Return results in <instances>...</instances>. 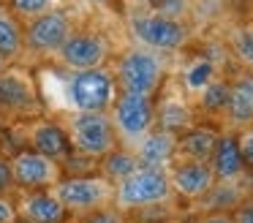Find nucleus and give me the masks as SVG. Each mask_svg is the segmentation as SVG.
Masks as SVG:
<instances>
[{"mask_svg":"<svg viewBox=\"0 0 253 223\" xmlns=\"http://www.w3.org/2000/svg\"><path fill=\"white\" fill-rule=\"evenodd\" d=\"M33 150L46 155L49 161H66L71 155V139L55 123H41L33 128Z\"/></svg>","mask_w":253,"mask_h":223,"instance_id":"nucleus-16","label":"nucleus"},{"mask_svg":"<svg viewBox=\"0 0 253 223\" xmlns=\"http://www.w3.org/2000/svg\"><path fill=\"white\" fill-rule=\"evenodd\" d=\"M153 11H158V14L164 16H171V19H182V16L188 14V5H191V0H153Z\"/></svg>","mask_w":253,"mask_h":223,"instance_id":"nucleus-27","label":"nucleus"},{"mask_svg":"<svg viewBox=\"0 0 253 223\" xmlns=\"http://www.w3.org/2000/svg\"><path fill=\"white\" fill-rule=\"evenodd\" d=\"M3 60H6V57H3V54H0V68H3Z\"/></svg>","mask_w":253,"mask_h":223,"instance_id":"nucleus-35","label":"nucleus"},{"mask_svg":"<svg viewBox=\"0 0 253 223\" xmlns=\"http://www.w3.org/2000/svg\"><path fill=\"white\" fill-rule=\"evenodd\" d=\"M66 212L68 210L55 193H33L22 204V215L28 218V223H63Z\"/></svg>","mask_w":253,"mask_h":223,"instance_id":"nucleus-17","label":"nucleus"},{"mask_svg":"<svg viewBox=\"0 0 253 223\" xmlns=\"http://www.w3.org/2000/svg\"><path fill=\"white\" fill-rule=\"evenodd\" d=\"M71 141L79 155L104 158L106 152L115 150L117 141L112 117H106L104 112H79L71 123Z\"/></svg>","mask_w":253,"mask_h":223,"instance_id":"nucleus-6","label":"nucleus"},{"mask_svg":"<svg viewBox=\"0 0 253 223\" xmlns=\"http://www.w3.org/2000/svg\"><path fill=\"white\" fill-rule=\"evenodd\" d=\"M237 141H240V152H242L245 166H253V125H248V128L237 136Z\"/></svg>","mask_w":253,"mask_h":223,"instance_id":"nucleus-28","label":"nucleus"},{"mask_svg":"<svg viewBox=\"0 0 253 223\" xmlns=\"http://www.w3.org/2000/svg\"><path fill=\"white\" fill-rule=\"evenodd\" d=\"M25 46V30L19 27L17 16L11 11H0V54L14 57Z\"/></svg>","mask_w":253,"mask_h":223,"instance_id":"nucleus-20","label":"nucleus"},{"mask_svg":"<svg viewBox=\"0 0 253 223\" xmlns=\"http://www.w3.org/2000/svg\"><path fill=\"white\" fill-rule=\"evenodd\" d=\"M234 223H253V201H248V204L237 207Z\"/></svg>","mask_w":253,"mask_h":223,"instance_id":"nucleus-31","label":"nucleus"},{"mask_svg":"<svg viewBox=\"0 0 253 223\" xmlns=\"http://www.w3.org/2000/svg\"><path fill=\"white\" fill-rule=\"evenodd\" d=\"M106 54H109L106 38L98 36V33H90V30L71 33L68 41L63 44V49H60L63 63H66L68 68H74V71L98 68V65L106 60Z\"/></svg>","mask_w":253,"mask_h":223,"instance_id":"nucleus-9","label":"nucleus"},{"mask_svg":"<svg viewBox=\"0 0 253 223\" xmlns=\"http://www.w3.org/2000/svg\"><path fill=\"white\" fill-rule=\"evenodd\" d=\"M84 223H123V218H120V212H115V210H93V215Z\"/></svg>","mask_w":253,"mask_h":223,"instance_id":"nucleus-29","label":"nucleus"},{"mask_svg":"<svg viewBox=\"0 0 253 223\" xmlns=\"http://www.w3.org/2000/svg\"><path fill=\"white\" fill-rule=\"evenodd\" d=\"M202 223H234V218L223 215V212H212V215H207Z\"/></svg>","mask_w":253,"mask_h":223,"instance_id":"nucleus-33","label":"nucleus"},{"mask_svg":"<svg viewBox=\"0 0 253 223\" xmlns=\"http://www.w3.org/2000/svg\"><path fill=\"white\" fill-rule=\"evenodd\" d=\"M234 128L253 125V71H242L229 82V103L223 109Z\"/></svg>","mask_w":253,"mask_h":223,"instance_id":"nucleus-12","label":"nucleus"},{"mask_svg":"<svg viewBox=\"0 0 253 223\" xmlns=\"http://www.w3.org/2000/svg\"><path fill=\"white\" fill-rule=\"evenodd\" d=\"M0 223H14V207L6 199H0Z\"/></svg>","mask_w":253,"mask_h":223,"instance_id":"nucleus-32","label":"nucleus"},{"mask_svg":"<svg viewBox=\"0 0 253 223\" xmlns=\"http://www.w3.org/2000/svg\"><path fill=\"white\" fill-rule=\"evenodd\" d=\"M112 125L126 144L136 147L155 125V103L147 95L120 92L112 103Z\"/></svg>","mask_w":253,"mask_h":223,"instance_id":"nucleus-3","label":"nucleus"},{"mask_svg":"<svg viewBox=\"0 0 253 223\" xmlns=\"http://www.w3.org/2000/svg\"><path fill=\"white\" fill-rule=\"evenodd\" d=\"M218 144V134L207 125H199V128H188L182 136H177V155H182L185 161H202L210 163Z\"/></svg>","mask_w":253,"mask_h":223,"instance_id":"nucleus-15","label":"nucleus"},{"mask_svg":"<svg viewBox=\"0 0 253 223\" xmlns=\"http://www.w3.org/2000/svg\"><path fill=\"white\" fill-rule=\"evenodd\" d=\"M131 33L136 36L139 44L155 52H174L185 44L188 30L180 19L164 16L158 11H142L131 16Z\"/></svg>","mask_w":253,"mask_h":223,"instance_id":"nucleus-4","label":"nucleus"},{"mask_svg":"<svg viewBox=\"0 0 253 223\" xmlns=\"http://www.w3.org/2000/svg\"><path fill=\"white\" fill-rule=\"evenodd\" d=\"M55 196L63 201L66 210L93 212L112 196V185L106 177H71L55 182Z\"/></svg>","mask_w":253,"mask_h":223,"instance_id":"nucleus-8","label":"nucleus"},{"mask_svg":"<svg viewBox=\"0 0 253 223\" xmlns=\"http://www.w3.org/2000/svg\"><path fill=\"white\" fill-rule=\"evenodd\" d=\"M210 169H212V174H215L218 182H234V179L242 177L245 161H242L240 141H237L234 134L218 136L215 152H212V158H210Z\"/></svg>","mask_w":253,"mask_h":223,"instance_id":"nucleus-13","label":"nucleus"},{"mask_svg":"<svg viewBox=\"0 0 253 223\" xmlns=\"http://www.w3.org/2000/svg\"><path fill=\"white\" fill-rule=\"evenodd\" d=\"M71 16L60 8H49L44 14L28 19L25 27V46H30L33 52H60L63 44L71 36Z\"/></svg>","mask_w":253,"mask_h":223,"instance_id":"nucleus-7","label":"nucleus"},{"mask_svg":"<svg viewBox=\"0 0 253 223\" xmlns=\"http://www.w3.org/2000/svg\"><path fill=\"white\" fill-rule=\"evenodd\" d=\"M36 103V92L28 79L19 74H0V106L3 109H30Z\"/></svg>","mask_w":253,"mask_h":223,"instance_id":"nucleus-18","label":"nucleus"},{"mask_svg":"<svg viewBox=\"0 0 253 223\" xmlns=\"http://www.w3.org/2000/svg\"><path fill=\"white\" fill-rule=\"evenodd\" d=\"M136 169H139L136 152L112 150V152H106V155H104V174H106V179H112V182H123V179L131 177Z\"/></svg>","mask_w":253,"mask_h":223,"instance_id":"nucleus-21","label":"nucleus"},{"mask_svg":"<svg viewBox=\"0 0 253 223\" xmlns=\"http://www.w3.org/2000/svg\"><path fill=\"white\" fill-rule=\"evenodd\" d=\"M14 185V174H11V163L3 161L0 158V193H6V190H11Z\"/></svg>","mask_w":253,"mask_h":223,"instance_id":"nucleus-30","label":"nucleus"},{"mask_svg":"<svg viewBox=\"0 0 253 223\" xmlns=\"http://www.w3.org/2000/svg\"><path fill=\"white\" fill-rule=\"evenodd\" d=\"M174 155H177V134H169V131H161V128L150 131V134L136 144L139 166L164 169Z\"/></svg>","mask_w":253,"mask_h":223,"instance_id":"nucleus-14","label":"nucleus"},{"mask_svg":"<svg viewBox=\"0 0 253 223\" xmlns=\"http://www.w3.org/2000/svg\"><path fill=\"white\" fill-rule=\"evenodd\" d=\"M171 193V179L166 169L139 166L131 177L117 182L115 199L123 210H144V207L164 204Z\"/></svg>","mask_w":253,"mask_h":223,"instance_id":"nucleus-2","label":"nucleus"},{"mask_svg":"<svg viewBox=\"0 0 253 223\" xmlns=\"http://www.w3.org/2000/svg\"><path fill=\"white\" fill-rule=\"evenodd\" d=\"M212 79V63H207V60H199L196 65H191L185 74V82L191 90H202L207 82Z\"/></svg>","mask_w":253,"mask_h":223,"instance_id":"nucleus-25","label":"nucleus"},{"mask_svg":"<svg viewBox=\"0 0 253 223\" xmlns=\"http://www.w3.org/2000/svg\"><path fill=\"white\" fill-rule=\"evenodd\" d=\"M68 90L79 112H106L117 98V82L104 68H87L74 74Z\"/></svg>","mask_w":253,"mask_h":223,"instance_id":"nucleus-5","label":"nucleus"},{"mask_svg":"<svg viewBox=\"0 0 253 223\" xmlns=\"http://www.w3.org/2000/svg\"><path fill=\"white\" fill-rule=\"evenodd\" d=\"M204 196H210L207 199V207L210 210H226V207H234L240 204V190L234 188V182H220V185H212V188L207 190Z\"/></svg>","mask_w":253,"mask_h":223,"instance_id":"nucleus-23","label":"nucleus"},{"mask_svg":"<svg viewBox=\"0 0 253 223\" xmlns=\"http://www.w3.org/2000/svg\"><path fill=\"white\" fill-rule=\"evenodd\" d=\"M169 179H171V188L180 196H185V199H202V196L215 185V174H212V169H210V163L185 161V158L171 169Z\"/></svg>","mask_w":253,"mask_h":223,"instance_id":"nucleus-11","label":"nucleus"},{"mask_svg":"<svg viewBox=\"0 0 253 223\" xmlns=\"http://www.w3.org/2000/svg\"><path fill=\"white\" fill-rule=\"evenodd\" d=\"M93 3H98V5H115L117 0H93Z\"/></svg>","mask_w":253,"mask_h":223,"instance_id":"nucleus-34","label":"nucleus"},{"mask_svg":"<svg viewBox=\"0 0 253 223\" xmlns=\"http://www.w3.org/2000/svg\"><path fill=\"white\" fill-rule=\"evenodd\" d=\"M150 3H153V0H150Z\"/></svg>","mask_w":253,"mask_h":223,"instance_id":"nucleus-36","label":"nucleus"},{"mask_svg":"<svg viewBox=\"0 0 253 223\" xmlns=\"http://www.w3.org/2000/svg\"><path fill=\"white\" fill-rule=\"evenodd\" d=\"M226 103H229V82L210 79L202 87V109L204 112H223Z\"/></svg>","mask_w":253,"mask_h":223,"instance_id":"nucleus-22","label":"nucleus"},{"mask_svg":"<svg viewBox=\"0 0 253 223\" xmlns=\"http://www.w3.org/2000/svg\"><path fill=\"white\" fill-rule=\"evenodd\" d=\"M8 8L14 16L22 19H33V16L44 14V11L55 8V0H8Z\"/></svg>","mask_w":253,"mask_h":223,"instance_id":"nucleus-24","label":"nucleus"},{"mask_svg":"<svg viewBox=\"0 0 253 223\" xmlns=\"http://www.w3.org/2000/svg\"><path fill=\"white\" fill-rule=\"evenodd\" d=\"M11 174H14V182L22 185V188H46V185L57 182L60 169H57V163L49 161L46 155H41V152H36V150H28V152L14 155Z\"/></svg>","mask_w":253,"mask_h":223,"instance_id":"nucleus-10","label":"nucleus"},{"mask_svg":"<svg viewBox=\"0 0 253 223\" xmlns=\"http://www.w3.org/2000/svg\"><path fill=\"white\" fill-rule=\"evenodd\" d=\"M155 123H158L161 131L180 134V131H188V125H191V112L182 101L171 98V101H164L155 109Z\"/></svg>","mask_w":253,"mask_h":223,"instance_id":"nucleus-19","label":"nucleus"},{"mask_svg":"<svg viewBox=\"0 0 253 223\" xmlns=\"http://www.w3.org/2000/svg\"><path fill=\"white\" fill-rule=\"evenodd\" d=\"M231 46H234L237 57L253 71V30H240L234 36V44H231Z\"/></svg>","mask_w":253,"mask_h":223,"instance_id":"nucleus-26","label":"nucleus"},{"mask_svg":"<svg viewBox=\"0 0 253 223\" xmlns=\"http://www.w3.org/2000/svg\"><path fill=\"white\" fill-rule=\"evenodd\" d=\"M164 79V60L155 49L139 46L128 49L117 63V87L120 92H133V95L153 98Z\"/></svg>","mask_w":253,"mask_h":223,"instance_id":"nucleus-1","label":"nucleus"}]
</instances>
